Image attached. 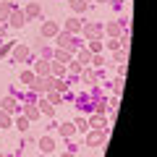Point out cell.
Masks as SVG:
<instances>
[{
	"instance_id": "cell-1",
	"label": "cell",
	"mask_w": 157,
	"mask_h": 157,
	"mask_svg": "<svg viewBox=\"0 0 157 157\" xmlns=\"http://www.w3.org/2000/svg\"><path fill=\"white\" fill-rule=\"evenodd\" d=\"M55 86H58L55 78H39L37 84H34V92H50V89H55Z\"/></svg>"
},
{
	"instance_id": "cell-2",
	"label": "cell",
	"mask_w": 157,
	"mask_h": 157,
	"mask_svg": "<svg viewBox=\"0 0 157 157\" xmlns=\"http://www.w3.org/2000/svg\"><path fill=\"white\" fill-rule=\"evenodd\" d=\"M105 134H107V131H92V134L86 136V144H89V147H100V144H105Z\"/></svg>"
},
{
	"instance_id": "cell-3",
	"label": "cell",
	"mask_w": 157,
	"mask_h": 157,
	"mask_svg": "<svg viewBox=\"0 0 157 157\" xmlns=\"http://www.w3.org/2000/svg\"><path fill=\"white\" fill-rule=\"evenodd\" d=\"M86 123H89V126H94L97 131H107V126H105V118H102V115H92L89 121H86Z\"/></svg>"
},
{
	"instance_id": "cell-4",
	"label": "cell",
	"mask_w": 157,
	"mask_h": 157,
	"mask_svg": "<svg viewBox=\"0 0 157 157\" xmlns=\"http://www.w3.org/2000/svg\"><path fill=\"white\" fill-rule=\"evenodd\" d=\"M24 13H18V11H11V26L13 29H18V26H24Z\"/></svg>"
},
{
	"instance_id": "cell-5",
	"label": "cell",
	"mask_w": 157,
	"mask_h": 157,
	"mask_svg": "<svg viewBox=\"0 0 157 157\" xmlns=\"http://www.w3.org/2000/svg\"><path fill=\"white\" fill-rule=\"evenodd\" d=\"M39 149L42 152H52L55 149V141H52L50 136H42V139H39Z\"/></svg>"
},
{
	"instance_id": "cell-6",
	"label": "cell",
	"mask_w": 157,
	"mask_h": 157,
	"mask_svg": "<svg viewBox=\"0 0 157 157\" xmlns=\"http://www.w3.org/2000/svg\"><path fill=\"white\" fill-rule=\"evenodd\" d=\"M84 34H86V37H92V39H97V37H100V24H86Z\"/></svg>"
},
{
	"instance_id": "cell-7",
	"label": "cell",
	"mask_w": 157,
	"mask_h": 157,
	"mask_svg": "<svg viewBox=\"0 0 157 157\" xmlns=\"http://www.w3.org/2000/svg\"><path fill=\"white\" fill-rule=\"evenodd\" d=\"M37 115H39V107H34V105H26V110H24V118H29V121H34Z\"/></svg>"
},
{
	"instance_id": "cell-8",
	"label": "cell",
	"mask_w": 157,
	"mask_h": 157,
	"mask_svg": "<svg viewBox=\"0 0 157 157\" xmlns=\"http://www.w3.org/2000/svg\"><path fill=\"white\" fill-rule=\"evenodd\" d=\"M58 131H60V136H71L73 131H76V126H73V123H63Z\"/></svg>"
},
{
	"instance_id": "cell-9",
	"label": "cell",
	"mask_w": 157,
	"mask_h": 157,
	"mask_svg": "<svg viewBox=\"0 0 157 157\" xmlns=\"http://www.w3.org/2000/svg\"><path fill=\"white\" fill-rule=\"evenodd\" d=\"M42 34H45V37H52V34H58V26L55 24H45V26H42Z\"/></svg>"
},
{
	"instance_id": "cell-10",
	"label": "cell",
	"mask_w": 157,
	"mask_h": 157,
	"mask_svg": "<svg viewBox=\"0 0 157 157\" xmlns=\"http://www.w3.org/2000/svg\"><path fill=\"white\" fill-rule=\"evenodd\" d=\"M13 107H16V100H13V97H6V100H3V110H6V113H11Z\"/></svg>"
},
{
	"instance_id": "cell-11",
	"label": "cell",
	"mask_w": 157,
	"mask_h": 157,
	"mask_svg": "<svg viewBox=\"0 0 157 157\" xmlns=\"http://www.w3.org/2000/svg\"><path fill=\"white\" fill-rule=\"evenodd\" d=\"M16 128H18V131H26V128H29V118H24V115H21V118L16 121Z\"/></svg>"
},
{
	"instance_id": "cell-12",
	"label": "cell",
	"mask_w": 157,
	"mask_h": 157,
	"mask_svg": "<svg viewBox=\"0 0 157 157\" xmlns=\"http://www.w3.org/2000/svg\"><path fill=\"white\" fill-rule=\"evenodd\" d=\"M11 11H13L11 6H0V21H6V18L11 16Z\"/></svg>"
},
{
	"instance_id": "cell-13",
	"label": "cell",
	"mask_w": 157,
	"mask_h": 157,
	"mask_svg": "<svg viewBox=\"0 0 157 157\" xmlns=\"http://www.w3.org/2000/svg\"><path fill=\"white\" fill-rule=\"evenodd\" d=\"M47 71H50V66H47L45 60H39V63H37V73H39V76H45Z\"/></svg>"
},
{
	"instance_id": "cell-14",
	"label": "cell",
	"mask_w": 157,
	"mask_h": 157,
	"mask_svg": "<svg viewBox=\"0 0 157 157\" xmlns=\"http://www.w3.org/2000/svg\"><path fill=\"white\" fill-rule=\"evenodd\" d=\"M39 113H45V115H52V105H50V102H39Z\"/></svg>"
},
{
	"instance_id": "cell-15",
	"label": "cell",
	"mask_w": 157,
	"mask_h": 157,
	"mask_svg": "<svg viewBox=\"0 0 157 157\" xmlns=\"http://www.w3.org/2000/svg\"><path fill=\"white\" fill-rule=\"evenodd\" d=\"M60 45H66V47H73V39H71V34H60Z\"/></svg>"
},
{
	"instance_id": "cell-16",
	"label": "cell",
	"mask_w": 157,
	"mask_h": 157,
	"mask_svg": "<svg viewBox=\"0 0 157 157\" xmlns=\"http://www.w3.org/2000/svg\"><path fill=\"white\" fill-rule=\"evenodd\" d=\"M73 126H76V131H86V128H89V123H86L84 118H78V121H76Z\"/></svg>"
},
{
	"instance_id": "cell-17",
	"label": "cell",
	"mask_w": 157,
	"mask_h": 157,
	"mask_svg": "<svg viewBox=\"0 0 157 157\" xmlns=\"http://www.w3.org/2000/svg\"><path fill=\"white\" fill-rule=\"evenodd\" d=\"M13 55H16V60H24V58H26V47H16Z\"/></svg>"
},
{
	"instance_id": "cell-18",
	"label": "cell",
	"mask_w": 157,
	"mask_h": 157,
	"mask_svg": "<svg viewBox=\"0 0 157 157\" xmlns=\"http://www.w3.org/2000/svg\"><path fill=\"white\" fill-rule=\"evenodd\" d=\"M26 16H39V6L37 3H32V6L26 8Z\"/></svg>"
},
{
	"instance_id": "cell-19",
	"label": "cell",
	"mask_w": 157,
	"mask_h": 157,
	"mask_svg": "<svg viewBox=\"0 0 157 157\" xmlns=\"http://www.w3.org/2000/svg\"><path fill=\"white\" fill-rule=\"evenodd\" d=\"M89 60H92V55H89L86 50H81V52H78V63H89Z\"/></svg>"
},
{
	"instance_id": "cell-20",
	"label": "cell",
	"mask_w": 157,
	"mask_h": 157,
	"mask_svg": "<svg viewBox=\"0 0 157 157\" xmlns=\"http://www.w3.org/2000/svg\"><path fill=\"white\" fill-rule=\"evenodd\" d=\"M71 6H73V11H84V8H86V3H84V0H73Z\"/></svg>"
},
{
	"instance_id": "cell-21",
	"label": "cell",
	"mask_w": 157,
	"mask_h": 157,
	"mask_svg": "<svg viewBox=\"0 0 157 157\" xmlns=\"http://www.w3.org/2000/svg\"><path fill=\"white\" fill-rule=\"evenodd\" d=\"M66 29H68V32H76V29H78V21H76V18H71V21L66 24Z\"/></svg>"
},
{
	"instance_id": "cell-22",
	"label": "cell",
	"mask_w": 157,
	"mask_h": 157,
	"mask_svg": "<svg viewBox=\"0 0 157 157\" xmlns=\"http://www.w3.org/2000/svg\"><path fill=\"white\" fill-rule=\"evenodd\" d=\"M8 123H11V118H8L6 113H0V128H3V126H8Z\"/></svg>"
},
{
	"instance_id": "cell-23",
	"label": "cell",
	"mask_w": 157,
	"mask_h": 157,
	"mask_svg": "<svg viewBox=\"0 0 157 157\" xmlns=\"http://www.w3.org/2000/svg\"><path fill=\"white\" fill-rule=\"evenodd\" d=\"M55 58H58V63H60V60H63V63H66V60H68V52H63V50H60V52H58V55H55Z\"/></svg>"
},
{
	"instance_id": "cell-24",
	"label": "cell",
	"mask_w": 157,
	"mask_h": 157,
	"mask_svg": "<svg viewBox=\"0 0 157 157\" xmlns=\"http://www.w3.org/2000/svg\"><path fill=\"white\" fill-rule=\"evenodd\" d=\"M63 157H76V155H73V152H68V155H63Z\"/></svg>"
},
{
	"instance_id": "cell-25",
	"label": "cell",
	"mask_w": 157,
	"mask_h": 157,
	"mask_svg": "<svg viewBox=\"0 0 157 157\" xmlns=\"http://www.w3.org/2000/svg\"><path fill=\"white\" fill-rule=\"evenodd\" d=\"M3 32H6V26H0V34H3Z\"/></svg>"
},
{
	"instance_id": "cell-26",
	"label": "cell",
	"mask_w": 157,
	"mask_h": 157,
	"mask_svg": "<svg viewBox=\"0 0 157 157\" xmlns=\"http://www.w3.org/2000/svg\"><path fill=\"white\" fill-rule=\"evenodd\" d=\"M0 157H6V155H0Z\"/></svg>"
}]
</instances>
